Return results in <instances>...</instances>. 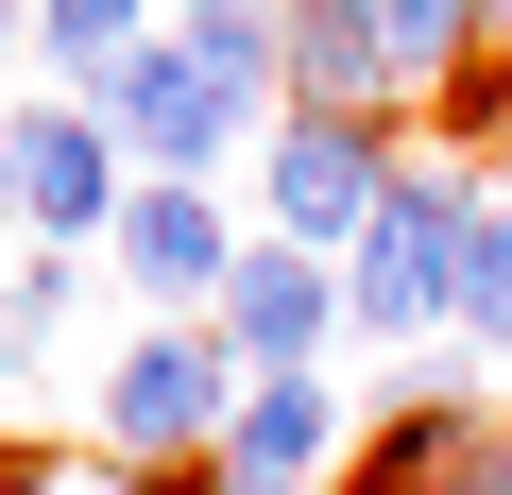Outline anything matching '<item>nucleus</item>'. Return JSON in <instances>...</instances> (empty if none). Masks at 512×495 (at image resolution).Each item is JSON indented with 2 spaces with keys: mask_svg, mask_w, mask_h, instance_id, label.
<instances>
[{
  "mask_svg": "<svg viewBox=\"0 0 512 495\" xmlns=\"http://www.w3.org/2000/svg\"><path fill=\"white\" fill-rule=\"evenodd\" d=\"M461 205H478V171H393V205L342 239V325L427 342V325L461 308Z\"/></svg>",
  "mask_w": 512,
  "mask_h": 495,
  "instance_id": "f257e3e1",
  "label": "nucleus"
},
{
  "mask_svg": "<svg viewBox=\"0 0 512 495\" xmlns=\"http://www.w3.org/2000/svg\"><path fill=\"white\" fill-rule=\"evenodd\" d=\"M256 376L222 359V325H154L120 376H103V461H137V478H171L188 444H222V410H239Z\"/></svg>",
  "mask_w": 512,
  "mask_h": 495,
  "instance_id": "f03ea898",
  "label": "nucleus"
},
{
  "mask_svg": "<svg viewBox=\"0 0 512 495\" xmlns=\"http://www.w3.org/2000/svg\"><path fill=\"white\" fill-rule=\"evenodd\" d=\"M103 137L137 154V188H205V171L256 137V86H222V69H188V52L154 35V52L103 86Z\"/></svg>",
  "mask_w": 512,
  "mask_h": 495,
  "instance_id": "7ed1b4c3",
  "label": "nucleus"
},
{
  "mask_svg": "<svg viewBox=\"0 0 512 495\" xmlns=\"http://www.w3.org/2000/svg\"><path fill=\"white\" fill-rule=\"evenodd\" d=\"M256 205H274L291 257H342V239L393 205V137L376 120H274V154H256Z\"/></svg>",
  "mask_w": 512,
  "mask_h": 495,
  "instance_id": "20e7f679",
  "label": "nucleus"
},
{
  "mask_svg": "<svg viewBox=\"0 0 512 495\" xmlns=\"http://www.w3.org/2000/svg\"><path fill=\"white\" fill-rule=\"evenodd\" d=\"M0 188L35 205V239L69 257V239H103L137 205V154L103 137V103H35V120H0Z\"/></svg>",
  "mask_w": 512,
  "mask_h": 495,
  "instance_id": "39448f33",
  "label": "nucleus"
},
{
  "mask_svg": "<svg viewBox=\"0 0 512 495\" xmlns=\"http://www.w3.org/2000/svg\"><path fill=\"white\" fill-rule=\"evenodd\" d=\"M205 325H222V359H239V376H308V359H325V325H342V274H325V257H291V239H239V274H222V308H205Z\"/></svg>",
  "mask_w": 512,
  "mask_h": 495,
  "instance_id": "423d86ee",
  "label": "nucleus"
},
{
  "mask_svg": "<svg viewBox=\"0 0 512 495\" xmlns=\"http://www.w3.org/2000/svg\"><path fill=\"white\" fill-rule=\"evenodd\" d=\"M274 86H291V120H376V103H410L359 0H274Z\"/></svg>",
  "mask_w": 512,
  "mask_h": 495,
  "instance_id": "0eeeda50",
  "label": "nucleus"
},
{
  "mask_svg": "<svg viewBox=\"0 0 512 495\" xmlns=\"http://www.w3.org/2000/svg\"><path fill=\"white\" fill-rule=\"evenodd\" d=\"M120 274H137L154 308H222V274H239L222 188H137V205H120Z\"/></svg>",
  "mask_w": 512,
  "mask_h": 495,
  "instance_id": "6e6552de",
  "label": "nucleus"
},
{
  "mask_svg": "<svg viewBox=\"0 0 512 495\" xmlns=\"http://www.w3.org/2000/svg\"><path fill=\"white\" fill-rule=\"evenodd\" d=\"M325 444H342V393H325V376H256V393L222 410V495H291Z\"/></svg>",
  "mask_w": 512,
  "mask_h": 495,
  "instance_id": "1a4fd4ad",
  "label": "nucleus"
},
{
  "mask_svg": "<svg viewBox=\"0 0 512 495\" xmlns=\"http://www.w3.org/2000/svg\"><path fill=\"white\" fill-rule=\"evenodd\" d=\"M69 308H86L69 257H18V274H0V393H35V376L69 359Z\"/></svg>",
  "mask_w": 512,
  "mask_h": 495,
  "instance_id": "9d476101",
  "label": "nucleus"
},
{
  "mask_svg": "<svg viewBox=\"0 0 512 495\" xmlns=\"http://www.w3.org/2000/svg\"><path fill=\"white\" fill-rule=\"evenodd\" d=\"M35 52H52V86H69V103H103L154 35H137V0H35Z\"/></svg>",
  "mask_w": 512,
  "mask_h": 495,
  "instance_id": "9b49d317",
  "label": "nucleus"
},
{
  "mask_svg": "<svg viewBox=\"0 0 512 495\" xmlns=\"http://www.w3.org/2000/svg\"><path fill=\"white\" fill-rule=\"evenodd\" d=\"M444 325H478V359L512 342V188L461 205V308H444Z\"/></svg>",
  "mask_w": 512,
  "mask_h": 495,
  "instance_id": "f8f14e48",
  "label": "nucleus"
},
{
  "mask_svg": "<svg viewBox=\"0 0 512 495\" xmlns=\"http://www.w3.org/2000/svg\"><path fill=\"white\" fill-rule=\"evenodd\" d=\"M461 427H478V410H427V393H410V410H393V427H376V444H359V478H342V495H427V478H444V444H461Z\"/></svg>",
  "mask_w": 512,
  "mask_h": 495,
  "instance_id": "ddd939ff",
  "label": "nucleus"
},
{
  "mask_svg": "<svg viewBox=\"0 0 512 495\" xmlns=\"http://www.w3.org/2000/svg\"><path fill=\"white\" fill-rule=\"evenodd\" d=\"M171 52H188V69H222V86H274V0H188Z\"/></svg>",
  "mask_w": 512,
  "mask_h": 495,
  "instance_id": "4468645a",
  "label": "nucleus"
},
{
  "mask_svg": "<svg viewBox=\"0 0 512 495\" xmlns=\"http://www.w3.org/2000/svg\"><path fill=\"white\" fill-rule=\"evenodd\" d=\"M359 18H376L393 86H444V69H461V35H478V0H359Z\"/></svg>",
  "mask_w": 512,
  "mask_h": 495,
  "instance_id": "2eb2a0df",
  "label": "nucleus"
},
{
  "mask_svg": "<svg viewBox=\"0 0 512 495\" xmlns=\"http://www.w3.org/2000/svg\"><path fill=\"white\" fill-rule=\"evenodd\" d=\"M427 495H512V427H461V444H444V478H427Z\"/></svg>",
  "mask_w": 512,
  "mask_h": 495,
  "instance_id": "dca6fc26",
  "label": "nucleus"
},
{
  "mask_svg": "<svg viewBox=\"0 0 512 495\" xmlns=\"http://www.w3.org/2000/svg\"><path fill=\"white\" fill-rule=\"evenodd\" d=\"M478 35H495V52H512V0H478Z\"/></svg>",
  "mask_w": 512,
  "mask_h": 495,
  "instance_id": "f3484780",
  "label": "nucleus"
},
{
  "mask_svg": "<svg viewBox=\"0 0 512 495\" xmlns=\"http://www.w3.org/2000/svg\"><path fill=\"white\" fill-rule=\"evenodd\" d=\"M205 495H222V478H205Z\"/></svg>",
  "mask_w": 512,
  "mask_h": 495,
  "instance_id": "a211bd4d",
  "label": "nucleus"
}]
</instances>
